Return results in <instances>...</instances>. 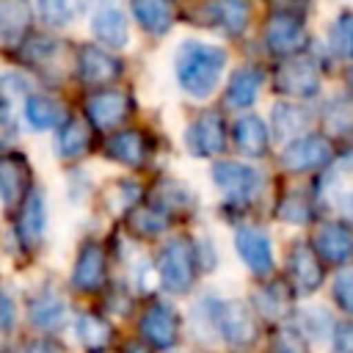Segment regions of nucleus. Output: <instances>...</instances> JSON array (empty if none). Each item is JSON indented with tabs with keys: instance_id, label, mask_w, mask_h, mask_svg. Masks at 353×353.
Here are the masks:
<instances>
[{
	"instance_id": "nucleus-37",
	"label": "nucleus",
	"mask_w": 353,
	"mask_h": 353,
	"mask_svg": "<svg viewBox=\"0 0 353 353\" xmlns=\"http://www.w3.org/2000/svg\"><path fill=\"white\" fill-rule=\"evenodd\" d=\"M88 141H91L88 127H85L83 121L72 119V121H66V124L61 127V132H58V154H61V157H80V154L88 149Z\"/></svg>"
},
{
	"instance_id": "nucleus-18",
	"label": "nucleus",
	"mask_w": 353,
	"mask_h": 353,
	"mask_svg": "<svg viewBox=\"0 0 353 353\" xmlns=\"http://www.w3.org/2000/svg\"><path fill=\"white\" fill-rule=\"evenodd\" d=\"M17 234L25 245H39L47 234V201L41 190H28V199L17 218Z\"/></svg>"
},
{
	"instance_id": "nucleus-35",
	"label": "nucleus",
	"mask_w": 353,
	"mask_h": 353,
	"mask_svg": "<svg viewBox=\"0 0 353 353\" xmlns=\"http://www.w3.org/2000/svg\"><path fill=\"white\" fill-rule=\"evenodd\" d=\"M141 196V185L132 179H113L102 188V201L108 204L110 212H124L130 210Z\"/></svg>"
},
{
	"instance_id": "nucleus-27",
	"label": "nucleus",
	"mask_w": 353,
	"mask_h": 353,
	"mask_svg": "<svg viewBox=\"0 0 353 353\" xmlns=\"http://www.w3.org/2000/svg\"><path fill=\"white\" fill-rule=\"evenodd\" d=\"M290 290L287 284L281 281H270V284H262L251 292V306L256 309L259 317L265 320H281L287 312H290Z\"/></svg>"
},
{
	"instance_id": "nucleus-5",
	"label": "nucleus",
	"mask_w": 353,
	"mask_h": 353,
	"mask_svg": "<svg viewBox=\"0 0 353 353\" xmlns=\"http://www.w3.org/2000/svg\"><path fill=\"white\" fill-rule=\"evenodd\" d=\"M182 143H185V152L190 157H215L223 152L226 146V127H223V119L212 110H204L199 113L182 132Z\"/></svg>"
},
{
	"instance_id": "nucleus-12",
	"label": "nucleus",
	"mask_w": 353,
	"mask_h": 353,
	"mask_svg": "<svg viewBox=\"0 0 353 353\" xmlns=\"http://www.w3.org/2000/svg\"><path fill=\"white\" fill-rule=\"evenodd\" d=\"M66 298L55 287H39L28 301V320L39 331H61L66 325Z\"/></svg>"
},
{
	"instance_id": "nucleus-1",
	"label": "nucleus",
	"mask_w": 353,
	"mask_h": 353,
	"mask_svg": "<svg viewBox=\"0 0 353 353\" xmlns=\"http://www.w3.org/2000/svg\"><path fill=\"white\" fill-rule=\"evenodd\" d=\"M226 50L201 39H182L171 55V72L176 85L190 99H210L226 72Z\"/></svg>"
},
{
	"instance_id": "nucleus-20",
	"label": "nucleus",
	"mask_w": 353,
	"mask_h": 353,
	"mask_svg": "<svg viewBox=\"0 0 353 353\" xmlns=\"http://www.w3.org/2000/svg\"><path fill=\"white\" fill-rule=\"evenodd\" d=\"M218 312H221V298L215 292H204L201 298L193 301V306L188 312V328L199 342L210 345V342L221 339V334H218Z\"/></svg>"
},
{
	"instance_id": "nucleus-21",
	"label": "nucleus",
	"mask_w": 353,
	"mask_h": 353,
	"mask_svg": "<svg viewBox=\"0 0 353 353\" xmlns=\"http://www.w3.org/2000/svg\"><path fill=\"white\" fill-rule=\"evenodd\" d=\"M113 323L105 320L97 312H80L74 317V339L88 350V353H102L113 342Z\"/></svg>"
},
{
	"instance_id": "nucleus-22",
	"label": "nucleus",
	"mask_w": 353,
	"mask_h": 353,
	"mask_svg": "<svg viewBox=\"0 0 353 353\" xmlns=\"http://www.w3.org/2000/svg\"><path fill=\"white\" fill-rule=\"evenodd\" d=\"M28 190V160L19 152L0 154V204H17Z\"/></svg>"
},
{
	"instance_id": "nucleus-34",
	"label": "nucleus",
	"mask_w": 353,
	"mask_h": 353,
	"mask_svg": "<svg viewBox=\"0 0 353 353\" xmlns=\"http://www.w3.org/2000/svg\"><path fill=\"white\" fill-rule=\"evenodd\" d=\"M323 127L334 135H347L353 130V99L334 94L323 108Z\"/></svg>"
},
{
	"instance_id": "nucleus-28",
	"label": "nucleus",
	"mask_w": 353,
	"mask_h": 353,
	"mask_svg": "<svg viewBox=\"0 0 353 353\" xmlns=\"http://www.w3.org/2000/svg\"><path fill=\"white\" fill-rule=\"evenodd\" d=\"M33 19L28 0H0V44H17Z\"/></svg>"
},
{
	"instance_id": "nucleus-46",
	"label": "nucleus",
	"mask_w": 353,
	"mask_h": 353,
	"mask_svg": "<svg viewBox=\"0 0 353 353\" xmlns=\"http://www.w3.org/2000/svg\"><path fill=\"white\" fill-rule=\"evenodd\" d=\"M14 323H17V306H14V298H11L6 290H0V334L11 331Z\"/></svg>"
},
{
	"instance_id": "nucleus-8",
	"label": "nucleus",
	"mask_w": 353,
	"mask_h": 353,
	"mask_svg": "<svg viewBox=\"0 0 353 353\" xmlns=\"http://www.w3.org/2000/svg\"><path fill=\"white\" fill-rule=\"evenodd\" d=\"M331 157H334V149L325 135H298L295 141L284 146L281 165L290 174H303V171H314L331 163Z\"/></svg>"
},
{
	"instance_id": "nucleus-47",
	"label": "nucleus",
	"mask_w": 353,
	"mask_h": 353,
	"mask_svg": "<svg viewBox=\"0 0 353 353\" xmlns=\"http://www.w3.org/2000/svg\"><path fill=\"white\" fill-rule=\"evenodd\" d=\"M334 199H336L334 207L342 215V221H350L353 223V190H339Z\"/></svg>"
},
{
	"instance_id": "nucleus-29",
	"label": "nucleus",
	"mask_w": 353,
	"mask_h": 353,
	"mask_svg": "<svg viewBox=\"0 0 353 353\" xmlns=\"http://www.w3.org/2000/svg\"><path fill=\"white\" fill-rule=\"evenodd\" d=\"M259 88H262V72L256 66H240L229 77L226 99L234 108H251L259 99Z\"/></svg>"
},
{
	"instance_id": "nucleus-43",
	"label": "nucleus",
	"mask_w": 353,
	"mask_h": 353,
	"mask_svg": "<svg viewBox=\"0 0 353 353\" xmlns=\"http://www.w3.org/2000/svg\"><path fill=\"white\" fill-rule=\"evenodd\" d=\"M91 188H94V182H91V176L85 171H72L66 176V199H69V204L83 207L88 201V196H91Z\"/></svg>"
},
{
	"instance_id": "nucleus-6",
	"label": "nucleus",
	"mask_w": 353,
	"mask_h": 353,
	"mask_svg": "<svg viewBox=\"0 0 353 353\" xmlns=\"http://www.w3.org/2000/svg\"><path fill=\"white\" fill-rule=\"evenodd\" d=\"M141 336L143 342H149L152 347H176L179 342V328H182V320H179V312L174 309V303L168 301H152L143 314H141Z\"/></svg>"
},
{
	"instance_id": "nucleus-36",
	"label": "nucleus",
	"mask_w": 353,
	"mask_h": 353,
	"mask_svg": "<svg viewBox=\"0 0 353 353\" xmlns=\"http://www.w3.org/2000/svg\"><path fill=\"white\" fill-rule=\"evenodd\" d=\"M276 218L281 223H290V226H303L312 221V201L298 190L284 193L279 207H276Z\"/></svg>"
},
{
	"instance_id": "nucleus-11",
	"label": "nucleus",
	"mask_w": 353,
	"mask_h": 353,
	"mask_svg": "<svg viewBox=\"0 0 353 353\" xmlns=\"http://www.w3.org/2000/svg\"><path fill=\"white\" fill-rule=\"evenodd\" d=\"M234 251L240 262L254 273V276H268L273 270V243L268 232L256 226H240L234 229Z\"/></svg>"
},
{
	"instance_id": "nucleus-42",
	"label": "nucleus",
	"mask_w": 353,
	"mask_h": 353,
	"mask_svg": "<svg viewBox=\"0 0 353 353\" xmlns=\"http://www.w3.org/2000/svg\"><path fill=\"white\" fill-rule=\"evenodd\" d=\"M132 284L141 290V292H149V290H154L157 284H160V273H157V265H152V259H146V256H138L135 262H132Z\"/></svg>"
},
{
	"instance_id": "nucleus-16",
	"label": "nucleus",
	"mask_w": 353,
	"mask_h": 353,
	"mask_svg": "<svg viewBox=\"0 0 353 353\" xmlns=\"http://www.w3.org/2000/svg\"><path fill=\"white\" fill-rule=\"evenodd\" d=\"M303 39H306L303 22L295 14H276V17H270V22L265 28V44L276 55H290V52L301 50Z\"/></svg>"
},
{
	"instance_id": "nucleus-19",
	"label": "nucleus",
	"mask_w": 353,
	"mask_h": 353,
	"mask_svg": "<svg viewBox=\"0 0 353 353\" xmlns=\"http://www.w3.org/2000/svg\"><path fill=\"white\" fill-rule=\"evenodd\" d=\"M127 94L124 91H97L88 97L85 102V110H88V119L97 130H113L124 116H127Z\"/></svg>"
},
{
	"instance_id": "nucleus-33",
	"label": "nucleus",
	"mask_w": 353,
	"mask_h": 353,
	"mask_svg": "<svg viewBox=\"0 0 353 353\" xmlns=\"http://www.w3.org/2000/svg\"><path fill=\"white\" fill-rule=\"evenodd\" d=\"M36 14L50 28H69L83 14V0H36Z\"/></svg>"
},
{
	"instance_id": "nucleus-3",
	"label": "nucleus",
	"mask_w": 353,
	"mask_h": 353,
	"mask_svg": "<svg viewBox=\"0 0 353 353\" xmlns=\"http://www.w3.org/2000/svg\"><path fill=\"white\" fill-rule=\"evenodd\" d=\"M157 273H160V284L168 292H174V295L188 292L193 284V273H196V251L190 248V243L182 237L168 240L160 248Z\"/></svg>"
},
{
	"instance_id": "nucleus-14",
	"label": "nucleus",
	"mask_w": 353,
	"mask_h": 353,
	"mask_svg": "<svg viewBox=\"0 0 353 353\" xmlns=\"http://www.w3.org/2000/svg\"><path fill=\"white\" fill-rule=\"evenodd\" d=\"M77 72L85 83L102 85V83H110L121 74V63L102 44H83L77 50Z\"/></svg>"
},
{
	"instance_id": "nucleus-48",
	"label": "nucleus",
	"mask_w": 353,
	"mask_h": 353,
	"mask_svg": "<svg viewBox=\"0 0 353 353\" xmlns=\"http://www.w3.org/2000/svg\"><path fill=\"white\" fill-rule=\"evenodd\" d=\"M22 353H63V347L58 342H52V339H30L22 347Z\"/></svg>"
},
{
	"instance_id": "nucleus-25",
	"label": "nucleus",
	"mask_w": 353,
	"mask_h": 353,
	"mask_svg": "<svg viewBox=\"0 0 353 353\" xmlns=\"http://www.w3.org/2000/svg\"><path fill=\"white\" fill-rule=\"evenodd\" d=\"M234 143L248 157H265L268 143H270V135H268V127H265L262 116H256V113L240 116L234 121Z\"/></svg>"
},
{
	"instance_id": "nucleus-32",
	"label": "nucleus",
	"mask_w": 353,
	"mask_h": 353,
	"mask_svg": "<svg viewBox=\"0 0 353 353\" xmlns=\"http://www.w3.org/2000/svg\"><path fill=\"white\" fill-rule=\"evenodd\" d=\"M25 119L33 130L44 132V130H52L63 119V108L47 94H28L25 97Z\"/></svg>"
},
{
	"instance_id": "nucleus-44",
	"label": "nucleus",
	"mask_w": 353,
	"mask_h": 353,
	"mask_svg": "<svg viewBox=\"0 0 353 353\" xmlns=\"http://www.w3.org/2000/svg\"><path fill=\"white\" fill-rule=\"evenodd\" d=\"M196 262H199L201 270H207V273L218 270L221 254H218V243H215L212 234H201V237H199V243H196Z\"/></svg>"
},
{
	"instance_id": "nucleus-41",
	"label": "nucleus",
	"mask_w": 353,
	"mask_h": 353,
	"mask_svg": "<svg viewBox=\"0 0 353 353\" xmlns=\"http://www.w3.org/2000/svg\"><path fill=\"white\" fill-rule=\"evenodd\" d=\"M270 353H309L306 336L295 328H279L270 342Z\"/></svg>"
},
{
	"instance_id": "nucleus-10",
	"label": "nucleus",
	"mask_w": 353,
	"mask_h": 353,
	"mask_svg": "<svg viewBox=\"0 0 353 353\" xmlns=\"http://www.w3.org/2000/svg\"><path fill=\"white\" fill-rule=\"evenodd\" d=\"M287 273L292 281V290L298 295H312L320 290L323 284V265H320V254L306 245L303 240H295L290 245L287 254Z\"/></svg>"
},
{
	"instance_id": "nucleus-40",
	"label": "nucleus",
	"mask_w": 353,
	"mask_h": 353,
	"mask_svg": "<svg viewBox=\"0 0 353 353\" xmlns=\"http://www.w3.org/2000/svg\"><path fill=\"white\" fill-rule=\"evenodd\" d=\"M331 292H334V301L342 312L353 314V265L342 268L336 276H334V284H331Z\"/></svg>"
},
{
	"instance_id": "nucleus-7",
	"label": "nucleus",
	"mask_w": 353,
	"mask_h": 353,
	"mask_svg": "<svg viewBox=\"0 0 353 353\" xmlns=\"http://www.w3.org/2000/svg\"><path fill=\"white\" fill-rule=\"evenodd\" d=\"M218 334L229 347H248L256 336V320H254V306L245 303L243 298H229L221 301L218 312Z\"/></svg>"
},
{
	"instance_id": "nucleus-45",
	"label": "nucleus",
	"mask_w": 353,
	"mask_h": 353,
	"mask_svg": "<svg viewBox=\"0 0 353 353\" xmlns=\"http://www.w3.org/2000/svg\"><path fill=\"white\" fill-rule=\"evenodd\" d=\"M331 353H353V320H342L331 336Z\"/></svg>"
},
{
	"instance_id": "nucleus-26",
	"label": "nucleus",
	"mask_w": 353,
	"mask_h": 353,
	"mask_svg": "<svg viewBox=\"0 0 353 353\" xmlns=\"http://www.w3.org/2000/svg\"><path fill=\"white\" fill-rule=\"evenodd\" d=\"M105 154L127 168H135L143 163L146 157V143H143V135L138 130H121L116 135L108 138L105 143Z\"/></svg>"
},
{
	"instance_id": "nucleus-23",
	"label": "nucleus",
	"mask_w": 353,
	"mask_h": 353,
	"mask_svg": "<svg viewBox=\"0 0 353 353\" xmlns=\"http://www.w3.org/2000/svg\"><path fill=\"white\" fill-rule=\"evenodd\" d=\"M135 22L152 33V36H165L174 25V6L171 0H130Z\"/></svg>"
},
{
	"instance_id": "nucleus-9",
	"label": "nucleus",
	"mask_w": 353,
	"mask_h": 353,
	"mask_svg": "<svg viewBox=\"0 0 353 353\" xmlns=\"http://www.w3.org/2000/svg\"><path fill=\"white\" fill-rule=\"evenodd\" d=\"M273 88L284 97H314L320 94L323 88V80H320V72L312 61L306 58H292V61H284L276 74H273Z\"/></svg>"
},
{
	"instance_id": "nucleus-24",
	"label": "nucleus",
	"mask_w": 353,
	"mask_h": 353,
	"mask_svg": "<svg viewBox=\"0 0 353 353\" xmlns=\"http://www.w3.org/2000/svg\"><path fill=\"white\" fill-rule=\"evenodd\" d=\"M270 121H273V135L279 141H287V138H298L301 132H306V127L312 124V113H309V108L284 99V102L273 105Z\"/></svg>"
},
{
	"instance_id": "nucleus-17",
	"label": "nucleus",
	"mask_w": 353,
	"mask_h": 353,
	"mask_svg": "<svg viewBox=\"0 0 353 353\" xmlns=\"http://www.w3.org/2000/svg\"><path fill=\"white\" fill-rule=\"evenodd\" d=\"M204 11H207V25L223 30L226 36H243L251 19L248 0H210Z\"/></svg>"
},
{
	"instance_id": "nucleus-30",
	"label": "nucleus",
	"mask_w": 353,
	"mask_h": 353,
	"mask_svg": "<svg viewBox=\"0 0 353 353\" xmlns=\"http://www.w3.org/2000/svg\"><path fill=\"white\" fill-rule=\"evenodd\" d=\"M334 317L325 306L320 303H306L298 309V331L309 339V342H331L334 336Z\"/></svg>"
},
{
	"instance_id": "nucleus-13",
	"label": "nucleus",
	"mask_w": 353,
	"mask_h": 353,
	"mask_svg": "<svg viewBox=\"0 0 353 353\" xmlns=\"http://www.w3.org/2000/svg\"><path fill=\"white\" fill-rule=\"evenodd\" d=\"M105 281V248L97 240H85L77 248L74 265H72V284L83 292L99 290Z\"/></svg>"
},
{
	"instance_id": "nucleus-49",
	"label": "nucleus",
	"mask_w": 353,
	"mask_h": 353,
	"mask_svg": "<svg viewBox=\"0 0 353 353\" xmlns=\"http://www.w3.org/2000/svg\"><path fill=\"white\" fill-rule=\"evenodd\" d=\"M124 353H152V347H149V342H138V339H132V342H127Z\"/></svg>"
},
{
	"instance_id": "nucleus-39",
	"label": "nucleus",
	"mask_w": 353,
	"mask_h": 353,
	"mask_svg": "<svg viewBox=\"0 0 353 353\" xmlns=\"http://www.w3.org/2000/svg\"><path fill=\"white\" fill-rule=\"evenodd\" d=\"M130 226L138 232V234H160L165 226H168V212H163L160 207H138L132 215H130Z\"/></svg>"
},
{
	"instance_id": "nucleus-4",
	"label": "nucleus",
	"mask_w": 353,
	"mask_h": 353,
	"mask_svg": "<svg viewBox=\"0 0 353 353\" xmlns=\"http://www.w3.org/2000/svg\"><path fill=\"white\" fill-rule=\"evenodd\" d=\"M88 30L94 41L102 44L105 50H127L132 44L127 14L116 0H97L88 17Z\"/></svg>"
},
{
	"instance_id": "nucleus-31",
	"label": "nucleus",
	"mask_w": 353,
	"mask_h": 353,
	"mask_svg": "<svg viewBox=\"0 0 353 353\" xmlns=\"http://www.w3.org/2000/svg\"><path fill=\"white\" fill-rule=\"evenodd\" d=\"M154 207H160L163 212H185L196 204V193L190 190L188 182L176 179V176H165L154 185Z\"/></svg>"
},
{
	"instance_id": "nucleus-38",
	"label": "nucleus",
	"mask_w": 353,
	"mask_h": 353,
	"mask_svg": "<svg viewBox=\"0 0 353 353\" xmlns=\"http://www.w3.org/2000/svg\"><path fill=\"white\" fill-rule=\"evenodd\" d=\"M328 47L339 58H353V11H342L328 28Z\"/></svg>"
},
{
	"instance_id": "nucleus-2",
	"label": "nucleus",
	"mask_w": 353,
	"mask_h": 353,
	"mask_svg": "<svg viewBox=\"0 0 353 353\" xmlns=\"http://www.w3.org/2000/svg\"><path fill=\"white\" fill-rule=\"evenodd\" d=\"M210 179L229 201H237V204L251 201L254 196H259V190L265 185L262 174L254 165L240 163V160H218V163H212Z\"/></svg>"
},
{
	"instance_id": "nucleus-15",
	"label": "nucleus",
	"mask_w": 353,
	"mask_h": 353,
	"mask_svg": "<svg viewBox=\"0 0 353 353\" xmlns=\"http://www.w3.org/2000/svg\"><path fill=\"white\" fill-rule=\"evenodd\" d=\"M314 251L320 259L342 265L353 256V232L342 221H325L314 232Z\"/></svg>"
}]
</instances>
